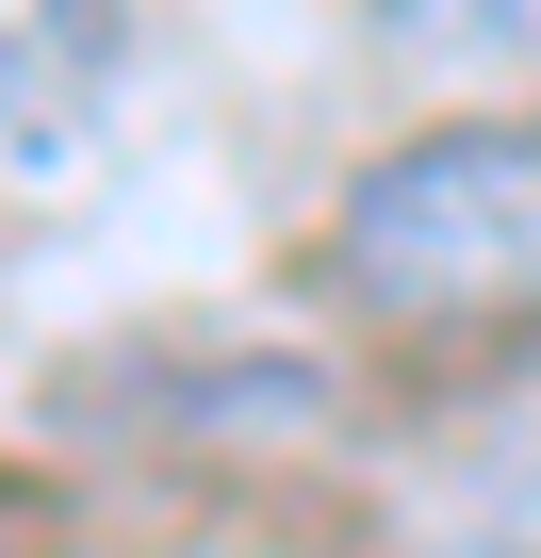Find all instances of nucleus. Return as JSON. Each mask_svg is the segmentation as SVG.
<instances>
[{"label":"nucleus","mask_w":541,"mask_h":558,"mask_svg":"<svg viewBox=\"0 0 541 558\" xmlns=\"http://www.w3.org/2000/svg\"><path fill=\"white\" fill-rule=\"evenodd\" d=\"M329 279L361 313H410V329L541 313V99L410 132L394 165H361L329 214Z\"/></svg>","instance_id":"obj_1"},{"label":"nucleus","mask_w":541,"mask_h":558,"mask_svg":"<svg viewBox=\"0 0 541 558\" xmlns=\"http://www.w3.org/2000/svg\"><path fill=\"white\" fill-rule=\"evenodd\" d=\"M115 66V0H0V132H50Z\"/></svg>","instance_id":"obj_2"},{"label":"nucleus","mask_w":541,"mask_h":558,"mask_svg":"<svg viewBox=\"0 0 541 558\" xmlns=\"http://www.w3.org/2000/svg\"><path fill=\"white\" fill-rule=\"evenodd\" d=\"M410 66H541V0H361Z\"/></svg>","instance_id":"obj_3"}]
</instances>
